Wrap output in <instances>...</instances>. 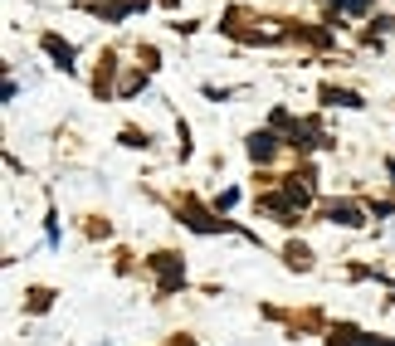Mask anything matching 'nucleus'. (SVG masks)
<instances>
[{
	"label": "nucleus",
	"instance_id": "obj_1",
	"mask_svg": "<svg viewBox=\"0 0 395 346\" xmlns=\"http://www.w3.org/2000/svg\"><path fill=\"white\" fill-rule=\"evenodd\" d=\"M151 268H156V288H161V293H176V288L186 283V268H181V259H176V254H156V259H151Z\"/></svg>",
	"mask_w": 395,
	"mask_h": 346
},
{
	"label": "nucleus",
	"instance_id": "obj_2",
	"mask_svg": "<svg viewBox=\"0 0 395 346\" xmlns=\"http://www.w3.org/2000/svg\"><path fill=\"white\" fill-rule=\"evenodd\" d=\"M186 219H191V229H200V234H215V229H225V219H210V214L200 210L196 200H186Z\"/></svg>",
	"mask_w": 395,
	"mask_h": 346
},
{
	"label": "nucleus",
	"instance_id": "obj_3",
	"mask_svg": "<svg viewBox=\"0 0 395 346\" xmlns=\"http://www.w3.org/2000/svg\"><path fill=\"white\" fill-rule=\"evenodd\" d=\"M274 152H279V137L274 132H254L249 137V157L254 161H274Z\"/></svg>",
	"mask_w": 395,
	"mask_h": 346
},
{
	"label": "nucleus",
	"instance_id": "obj_4",
	"mask_svg": "<svg viewBox=\"0 0 395 346\" xmlns=\"http://www.w3.org/2000/svg\"><path fill=\"white\" fill-rule=\"evenodd\" d=\"M327 219H332V224H346V229H356V224H366V214L356 210V205H332V210H327Z\"/></svg>",
	"mask_w": 395,
	"mask_h": 346
},
{
	"label": "nucleus",
	"instance_id": "obj_5",
	"mask_svg": "<svg viewBox=\"0 0 395 346\" xmlns=\"http://www.w3.org/2000/svg\"><path fill=\"white\" fill-rule=\"evenodd\" d=\"M44 49L59 59V69H74V44H64L59 34H44Z\"/></svg>",
	"mask_w": 395,
	"mask_h": 346
},
{
	"label": "nucleus",
	"instance_id": "obj_6",
	"mask_svg": "<svg viewBox=\"0 0 395 346\" xmlns=\"http://www.w3.org/2000/svg\"><path fill=\"white\" fill-rule=\"evenodd\" d=\"M332 346H391V342H381V337H361V332H337Z\"/></svg>",
	"mask_w": 395,
	"mask_h": 346
},
{
	"label": "nucleus",
	"instance_id": "obj_7",
	"mask_svg": "<svg viewBox=\"0 0 395 346\" xmlns=\"http://www.w3.org/2000/svg\"><path fill=\"white\" fill-rule=\"evenodd\" d=\"M322 98H327V103H337V107H361L356 93H337V88H322Z\"/></svg>",
	"mask_w": 395,
	"mask_h": 346
},
{
	"label": "nucleus",
	"instance_id": "obj_8",
	"mask_svg": "<svg viewBox=\"0 0 395 346\" xmlns=\"http://www.w3.org/2000/svg\"><path fill=\"white\" fill-rule=\"evenodd\" d=\"M288 264H293V268H308V249H303V244H293V249H288Z\"/></svg>",
	"mask_w": 395,
	"mask_h": 346
},
{
	"label": "nucleus",
	"instance_id": "obj_9",
	"mask_svg": "<svg viewBox=\"0 0 395 346\" xmlns=\"http://www.w3.org/2000/svg\"><path fill=\"white\" fill-rule=\"evenodd\" d=\"M366 5H371V0H346V10H356V15H361Z\"/></svg>",
	"mask_w": 395,
	"mask_h": 346
},
{
	"label": "nucleus",
	"instance_id": "obj_10",
	"mask_svg": "<svg viewBox=\"0 0 395 346\" xmlns=\"http://www.w3.org/2000/svg\"><path fill=\"white\" fill-rule=\"evenodd\" d=\"M332 5H337V10H341V5H346V0H332Z\"/></svg>",
	"mask_w": 395,
	"mask_h": 346
}]
</instances>
